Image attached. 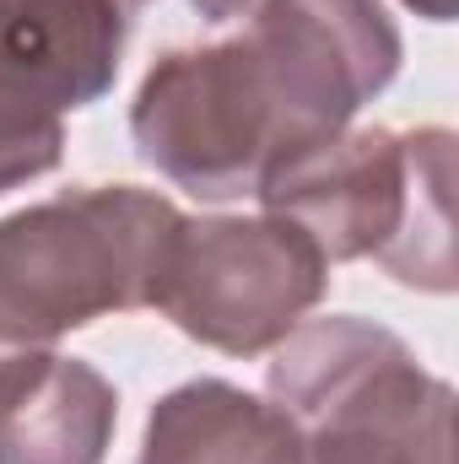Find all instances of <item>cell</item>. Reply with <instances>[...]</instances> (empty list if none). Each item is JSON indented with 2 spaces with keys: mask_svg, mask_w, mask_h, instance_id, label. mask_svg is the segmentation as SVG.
I'll use <instances>...</instances> for the list:
<instances>
[{
  "mask_svg": "<svg viewBox=\"0 0 459 464\" xmlns=\"http://www.w3.org/2000/svg\"><path fill=\"white\" fill-rule=\"evenodd\" d=\"M254 195L330 265L378 259L405 286L454 292V135L444 124L341 130L281 157Z\"/></svg>",
  "mask_w": 459,
  "mask_h": 464,
  "instance_id": "6da1fadb",
  "label": "cell"
},
{
  "mask_svg": "<svg viewBox=\"0 0 459 464\" xmlns=\"http://www.w3.org/2000/svg\"><path fill=\"white\" fill-rule=\"evenodd\" d=\"M184 211L135 184L65 189L0 217V346H49L157 303Z\"/></svg>",
  "mask_w": 459,
  "mask_h": 464,
  "instance_id": "7a4b0ae2",
  "label": "cell"
},
{
  "mask_svg": "<svg viewBox=\"0 0 459 464\" xmlns=\"http://www.w3.org/2000/svg\"><path fill=\"white\" fill-rule=\"evenodd\" d=\"M265 383L303 438V464H454V389L384 324L303 319Z\"/></svg>",
  "mask_w": 459,
  "mask_h": 464,
  "instance_id": "3957f363",
  "label": "cell"
},
{
  "mask_svg": "<svg viewBox=\"0 0 459 464\" xmlns=\"http://www.w3.org/2000/svg\"><path fill=\"white\" fill-rule=\"evenodd\" d=\"M130 135L141 162L195 200L254 195L259 179L298 151L276 87L243 33L162 54L130 103Z\"/></svg>",
  "mask_w": 459,
  "mask_h": 464,
  "instance_id": "277c9868",
  "label": "cell"
},
{
  "mask_svg": "<svg viewBox=\"0 0 459 464\" xmlns=\"http://www.w3.org/2000/svg\"><path fill=\"white\" fill-rule=\"evenodd\" d=\"M330 286V259L287 217H184L157 303L190 341L228 356L276 351Z\"/></svg>",
  "mask_w": 459,
  "mask_h": 464,
  "instance_id": "5b68a950",
  "label": "cell"
},
{
  "mask_svg": "<svg viewBox=\"0 0 459 464\" xmlns=\"http://www.w3.org/2000/svg\"><path fill=\"white\" fill-rule=\"evenodd\" d=\"M243 38L276 87L298 151L341 135L400 71V27L384 0H265Z\"/></svg>",
  "mask_w": 459,
  "mask_h": 464,
  "instance_id": "8992f818",
  "label": "cell"
},
{
  "mask_svg": "<svg viewBox=\"0 0 459 464\" xmlns=\"http://www.w3.org/2000/svg\"><path fill=\"white\" fill-rule=\"evenodd\" d=\"M146 5L151 0H0V87L54 114L98 103Z\"/></svg>",
  "mask_w": 459,
  "mask_h": 464,
  "instance_id": "52a82bcc",
  "label": "cell"
},
{
  "mask_svg": "<svg viewBox=\"0 0 459 464\" xmlns=\"http://www.w3.org/2000/svg\"><path fill=\"white\" fill-rule=\"evenodd\" d=\"M114 427L119 394L93 362L44 346L0 362V464H103Z\"/></svg>",
  "mask_w": 459,
  "mask_h": 464,
  "instance_id": "ba28073f",
  "label": "cell"
},
{
  "mask_svg": "<svg viewBox=\"0 0 459 464\" xmlns=\"http://www.w3.org/2000/svg\"><path fill=\"white\" fill-rule=\"evenodd\" d=\"M135 464H303V438L276 400L195 378L151 405Z\"/></svg>",
  "mask_w": 459,
  "mask_h": 464,
  "instance_id": "9c48e42d",
  "label": "cell"
},
{
  "mask_svg": "<svg viewBox=\"0 0 459 464\" xmlns=\"http://www.w3.org/2000/svg\"><path fill=\"white\" fill-rule=\"evenodd\" d=\"M65 157V114L0 87V195L54 173Z\"/></svg>",
  "mask_w": 459,
  "mask_h": 464,
  "instance_id": "30bf717a",
  "label": "cell"
},
{
  "mask_svg": "<svg viewBox=\"0 0 459 464\" xmlns=\"http://www.w3.org/2000/svg\"><path fill=\"white\" fill-rule=\"evenodd\" d=\"M190 5L200 11V22H217V27H222V22H243V16H254L265 0H190Z\"/></svg>",
  "mask_w": 459,
  "mask_h": 464,
  "instance_id": "8fae6325",
  "label": "cell"
},
{
  "mask_svg": "<svg viewBox=\"0 0 459 464\" xmlns=\"http://www.w3.org/2000/svg\"><path fill=\"white\" fill-rule=\"evenodd\" d=\"M416 16H427V22H449L454 16V0H405Z\"/></svg>",
  "mask_w": 459,
  "mask_h": 464,
  "instance_id": "7c38bea8",
  "label": "cell"
}]
</instances>
